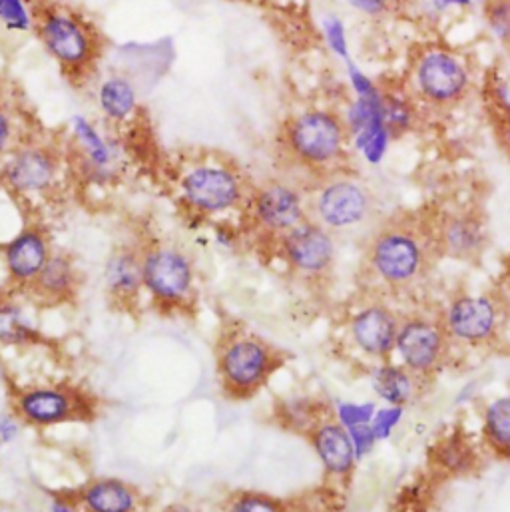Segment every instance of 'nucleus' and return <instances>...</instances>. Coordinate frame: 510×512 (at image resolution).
I'll return each instance as SVG.
<instances>
[{
  "label": "nucleus",
  "mask_w": 510,
  "mask_h": 512,
  "mask_svg": "<svg viewBox=\"0 0 510 512\" xmlns=\"http://www.w3.org/2000/svg\"><path fill=\"white\" fill-rule=\"evenodd\" d=\"M10 407L22 423L36 431L68 423H90L98 415V401L70 383H34L12 389Z\"/></svg>",
  "instance_id": "obj_10"
},
{
  "label": "nucleus",
  "mask_w": 510,
  "mask_h": 512,
  "mask_svg": "<svg viewBox=\"0 0 510 512\" xmlns=\"http://www.w3.org/2000/svg\"><path fill=\"white\" fill-rule=\"evenodd\" d=\"M212 242L218 250L234 254L244 246V230L232 220L212 222Z\"/></svg>",
  "instance_id": "obj_38"
},
{
  "label": "nucleus",
  "mask_w": 510,
  "mask_h": 512,
  "mask_svg": "<svg viewBox=\"0 0 510 512\" xmlns=\"http://www.w3.org/2000/svg\"><path fill=\"white\" fill-rule=\"evenodd\" d=\"M351 10L367 18H385L397 8V0H343Z\"/></svg>",
  "instance_id": "obj_42"
},
{
  "label": "nucleus",
  "mask_w": 510,
  "mask_h": 512,
  "mask_svg": "<svg viewBox=\"0 0 510 512\" xmlns=\"http://www.w3.org/2000/svg\"><path fill=\"white\" fill-rule=\"evenodd\" d=\"M429 457L441 473L451 475V477L469 475L479 465V455H477L473 443L461 433H453V435L443 437L429 451Z\"/></svg>",
  "instance_id": "obj_27"
},
{
  "label": "nucleus",
  "mask_w": 510,
  "mask_h": 512,
  "mask_svg": "<svg viewBox=\"0 0 510 512\" xmlns=\"http://www.w3.org/2000/svg\"><path fill=\"white\" fill-rule=\"evenodd\" d=\"M74 168L92 188H110L126 172L128 150L118 134L86 114H74L66 124Z\"/></svg>",
  "instance_id": "obj_8"
},
{
  "label": "nucleus",
  "mask_w": 510,
  "mask_h": 512,
  "mask_svg": "<svg viewBox=\"0 0 510 512\" xmlns=\"http://www.w3.org/2000/svg\"><path fill=\"white\" fill-rule=\"evenodd\" d=\"M307 182L295 176H271L254 184L244 212L248 228L273 244L309 220Z\"/></svg>",
  "instance_id": "obj_12"
},
{
  "label": "nucleus",
  "mask_w": 510,
  "mask_h": 512,
  "mask_svg": "<svg viewBox=\"0 0 510 512\" xmlns=\"http://www.w3.org/2000/svg\"><path fill=\"white\" fill-rule=\"evenodd\" d=\"M405 407H397V405H385V407H377L375 417L371 421V429L377 437V441H389L393 437V433L397 431V427L401 425L403 417H405Z\"/></svg>",
  "instance_id": "obj_39"
},
{
  "label": "nucleus",
  "mask_w": 510,
  "mask_h": 512,
  "mask_svg": "<svg viewBox=\"0 0 510 512\" xmlns=\"http://www.w3.org/2000/svg\"><path fill=\"white\" fill-rule=\"evenodd\" d=\"M144 295L166 313L192 311L198 301V267L192 254L172 242L142 246Z\"/></svg>",
  "instance_id": "obj_7"
},
{
  "label": "nucleus",
  "mask_w": 510,
  "mask_h": 512,
  "mask_svg": "<svg viewBox=\"0 0 510 512\" xmlns=\"http://www.w3.org/2000/svg\"><path fill=\"white\" fill-rule=\"evenodd\" d=\"M42 341L44 335L30 305L16 295H0V347L30 349Z\"/></svg>",
  "instance_id": "obj_24"
},
{
  "label": "nucleus",
  "mask_w": 510,
  "mask_h": 512,
  "mask_svg": "<svg viewBox=\"0 0 510 512\" xmlns=\"http://www.w3.org/2000/svg\"><path fill=\"white\" fill-rule=\"evenodd\" d=\"M325 477H329L335 483H347L359 461L351 443V437L345 427H341L331 413L323 417L319 423H315L309 433L305 435Z\"/></svg>",
  "instance_id": "obj_19"
},
{
  "label": "nucleus",
  "mask_w": 510,
  "mask_h": 512,
  "mask_svg": "<svg viewBox=\"0 0 510 512\" xmlns=\"http://www.w3.org/2000/svg\"><path fill=\"white\" fill-rule=\"evenodd\" d=\"M495 120H497L499 144L510 158V116H501V118H495Z\"/></svg>",
  "instance_id": "obj_45"
},
{
  "label": "nucleus",
  "mask_w": 510,
  "mask_h": 512,
  "mask_svg": "<svg viewBox=\"0 0 510 512\" xmlns=\"http://www.w3.org/2000/svg\"><path fill=\"white\" fill-rule=\"evenodd\" d=\"M453 341L439 313L413 311L401 315L395 355L403 367L429 385L449 363Z\"/></svg>",
  "instance_id": "obj_13"
},
{
  "label": "nucleus",
  "mask_w": 510,
  "mask_h": 512,
  "mask_svg": "<svg viewBox=\"0 0 510 512\" xmlns=\"http://www.w3.org/2000/svg\"><path fill=\"white\" fill-rule=\"evenodd\" d=\"M267 2H273V0H267Z\"/></svg>",
  "instance_id": "obj_47"
},
{
  "label": "nucleus",
  "mask_w": 510,
  "mask_h": 512,
  "mask_svg": "<svg viewBox=\"0 0 510 512\" xmlns=\"http://www.w3.org/2000/svg\"><path fill=\"white\" fill-rule=\"evenodd\" d=\"M377 403L375 401H335L331 405V417L345 429L351 427H359V425H369L375 417L377 411Z\"/></svg>",
  "instance_id": "obj_34"
},
{
  "label": "nucleus",
  "mask_w": 510,
  "mask_h": 512,
  "mask_svg": "<svg viewBox=\"0 0 510 512\" xmlns=\"http://www.w3.org/2000/svg\"><path fill=\"white\" fill-rule=\"evenodd\" d=\"M437 259L433 220L397 216L383 220L365 240L363 273L377 295H405L427 281Z\"/></svg>",
  "instance_id": "obj_1"
},
{
  "label": "nucleus",
  "mask_w": 510,
  "mask_h": 512,
  "mask_svg": "<svg viewBox=\"0 0 510 512\" xmlns=\"http://www.w3.org/2000/svg\"><path fill=\"white\" fill-rule=\"evenodd\" d=\"M96 108L108 126H130L142 108L140 84L128 72H110L102 76L94 90Z\"/></svg>",
  "instance_id": "obj_21"
},
{
  "label": "nucleus",
  "mask_w": 510,
  "mask_h": 512,
  "mask_svg": "<svg viewBox=\"0 0 510 512\" xmlns=\"http://www.w3.org/2000/svg\"><path fill=\"white\" fill-rule=\"evenodd\" d=\"M287 355L246 327H228L216 345L218 383L228 401H250L285 365Z\"/></svg>",
  "instance_id": "obj_5"
},
{
  "label": "nucleus",
  "mask_w": 510,
  "mask_h": 512,
  "mask_svg": "<svg viewBox=\"0 0 510 512\" xmlns=\"http://www.w3.org/2000/svg\"><path fill=\"white\" fill-rule=\"evenodd\" d=\"M475 0H431V6L435 12L445 14L451 10H469L473 8Z\"/></svg>",
  "instance_id": "obj_44"
},
{
  "label": "nucleus",
  "mask_w": 510,
  "mask_h": 512,
  "mask_svg": "<svg viewBox=\"0 0 510 512\" xmlns=\"http://www.w3.org/2000/svg\"><path fill=\"white\" fill-rule=\"evenodd\" d=\"M254 184L234 164L220 158H202L180 170L176 196L196 222L232 220L244 216Z\"/></svg>",
  "instance_id": "obj_4"
},
{
  "label": "nucleus",
  "mask_w": 510,
  "mask_h": 512,
  "mask_svg": "<svg viewBox=\"0 0 510 512\" xmlns=\"http://www.w3.org/2000/svg\"><path fill=\"white\" fill-rule=\"evenodd\" d=\"M22 142L20 116L6 104H0V162Z\"/></svg>",
  "instance_id": "obj_35"
},
{
  "label": "nucleus",
  "mask_w": 510,
  "mask_h": 512,
  "mask_svg": "<svg viewBox=\"0 0 510 512\" xmlns=\"http://www.w3.org/2000/svg\"><path fill=\"white\" fill-rule=\"evenodd\" d=\"M329 413H331L329 405L315 401L313 397H307V395L283 397L273 407V417L277 425H281L291 433H301V435H307L309 429Z\"/></svg>",
  "instance_id": "obj_26"
},
{
  "label": "nucleus",
  "mask_w": 510,
  "mask_h": 512,
  "mask_svg": "<svg viewBox=\"0 0 510 512\" xmlns=\"http://www.w3.org/2000/svg\"><path fill=\"white\" fill-rule=\"evenodd\" d=\"M433 236L439 256L477 263L489 248V230L477 208H457L433 220Z\"/></svg>",
  "instance_id": "obj_17"
},
{
  "label": "nucleus",
  "mask_w": 510,
  "mask_h": 512,
  "mask_svg": "<svg viewBox=\"0 0 510 512\" xmlns=\"http://www.w3.org/2000/svg\"><path fill=\"white\" fill-rule=\"evenodd\" d=\"M82 275L76 259L68 252L54 250V254L46 261L40 275L28 287L26 295L44 307H56L70 303L80 291Z\"/></svg>",
  "instance_id": "obj_22"
},
{
  "label": "nucleus",
  "mask_w": 510,
  "mask_h": 512,
  "mask_svg": "<svg viewBox=\"0 0 510 512\" xmlns=\"http://www.w3.org/2000/svg\"><path fill=\"white\" fill-rule=\"evenodd\" d=\"M36 38L44 52L70 78H84L98 58V38L90 24L70 8L48 6L36 14Z\"/></svg>",
  "instance_id": "obj_11"
},
{
  "label": "nucleus",
  "mask_w": 510,
  "mask_h": 512,
  "mask_svg": "<svg viewBox=\"0 0 510 512\" xmlns=\"http://www.w3.org/2000/svg\"><path fill=\"white\" fill-rule=\"evenodd\" d=\"M345 78L353 98H377L383 94V86L375 82L353 58L345 62Z\"/></svg>",
  "instance_id": "obj_36"
},
{
  "label": "nucleus",
  "mask_w": 510,
  "mask_h": 512,
  "mask_svg": "<svg viewBox=\"0 0 510 512\" xmlns=\"http://www.w3.org/2000/svg\"><path fill=\"white\" fill-rule=\"evenodd\" d=\"M485 96L497 118L510 116V58L493 68L485 86Z\"/></svg>",
  "instance_id": "obj_33"
},
{
  "label": "nucleus",
  "mask_w": 510,
  "mask_h": 512,
  "mask_svg": "<svg viewBox=\"0 0 510 512\" xmlns=\"http://www.w3.org/2000/svg\"><path fill=\"white\" fill-rule=\"evenodd\" d=\"M339 240L313 220H305L273 242L275 254L285 269L305 281L321 283L331 277L337 263Z\"/></svg>",
  "instance_id": "obj_15"
},
{
  "label": "nucleus",
  "mask_w": 510,
  "mask_h": 512,
  "mask_svg": "<svg viewBox=\"0 0 510 512\" xmlns=\"http://www.w3.org/2000/svg\"><path fill=\"white\" fill-rule=\"evenodd\" d=\"M102 283L108 299L114 305L134 309L144 295L142 246L122 244L114 248L104 261Z\"/></svg>",
  "instance_id": "obj_20"
},
{
  "label": "nucleus",
  "mask_w": 510,
  "mask_h": 512,
  "mask_svg": "<svg viewBox=\"0 0 510 512\" xmlns=\"http://www.w3.org/2000/svg\"><path fill=\"white\" fill-rule=\"evenodd\" d=\"M501 293V297L505 299V303L509 305L510 309V257L505 263V271H503V277H501V285L497 289Z\"/></svg>",
  "instance_id": "obj_46"
},
{
  "label": "nucleus",
  "mask_w": 510,
  "mask_h": 512,
  "mask_svg": "<svg viewBox=\"0 0 510 512\" xmlns=\"http://www.w3.org/2000/svg\"><path fill=\"white\" fill-rule=\"evenodd\" d=\"M401 325V313L383 297L365 299L347 319V339L351 347L373 363L391 361Z\"/></svg>",
  "instance_id": "obj_16"
},
{
  "label": "nucleus",
  "mask_w": 510,
  "mask_h": 512,
  "mask_svg": "<svg viewBox=\"0 0 510 512\" xmlns=\"http://www.w3.org/2000/svg\"><path fill=\"white\" fill-rule=\"evenodd\" d=\"M509 305L499 291L487 293H457L443 311H439L443 325L453 345L463 347H489L505 327Z\"/></svg>",
  "instance_id": "obj_14"
},
{
  "label": "nucleus",
  "mask_w": 510,
  "mask_h": 512,
  "mask_svg": "<svg viewBox=\"0 0 510 512\" xmlns=\"http://www.w3.org/2000/svg\"><path fill=\"white\" fill-rule=\"evenodd\" d=\"M319 32L323 38L325 48L331 56L341 60L343 64L351 60V44H349V32L347 22L337 12H325L319 18Z\"/></svg>",
  "instance_id": "obj_30"
},
{
  "label": "nucleus",
  "mask_w": 510,
  "mask_h": 512,
  "mask_svg": "<svg viewBox=\"0 0 510 512\" xmlns=\"http://www.w3.org/2000/svg\"><path fill=\"white\" fill-rule=\"evenodd\" d=\"M24 429L26 425L10 405L0 409V447L14 445L22 437Z\"/></svg>",
  "instance_id": "obj_40"
},
{
  "label": "nucleus",
  "mask_w": 510,
  "mask_h": 512,
  "mask_svg": "<svg viewBox=\"0 0 510 512\" xmlns=\"http://www.w3.org/2000/svg\"><path fill=\"white\" fill-rule=\"evenodd\" d=\"M481 439L497 459L510 461V395L489 401L481 415Z\"/></svg>",
  "instance_id": "obj_28"
},
{
  "label": "nucleus",
  "mask_w": 510,
  "mask_h": 512,
  "mask_svg": "<svg viewBox=\"0 0 510 512\" xmlns=\"http://www.w3.org/2000/svg\"><path fill=\"white\" fill-rule=\"evenodd\" d=\"M475 74L465 56L445 44L419 46L407 68L405 90L421 110L449 112L469 100Z\"/></svg>",
  "instance_id": "obj_6"
},
{
  "label": "nucleus",
  "mask_w": 510,
  "mask_h": 512,
  "mask_svg": "<svg viewBox=\"0 0 510 512\" xmlns=\"http://www.w3.org/2000/svg\"><path fill=\"white\" fill-rule=\"evenodd\" d=\"M82 512H146L142 491L118 477H94L72 489Z\"/></svg>",
  "instance_id": "obj_23"
},
{
  "label": "nucleus",
  "mask_w": 510,
  "mask_h": 512,
  "mask_svg": "<svg viewBox=\"0 0 510 512\" xmlns=\"http://www.w3.org/2000/svg\"><path fill=\"white\" fill-rule=\"evenodd\" d=\"M349 437H351V443H353V449H355V455H357V461L361 463L363 459H367L375 447L379 445L373 429H371V423L369 425H359V427H351L347 429Z\"/></svg>",
  "instance_id": "obj_41"
},
{
  "label": "nucleus",
  "mask_w": 510,
  "mask_h": 512,
  "mask_svg": "<svg viewBox=\"0 0 510 512\" xmlns=\"http://www.w3.org/2000/svg\"><path fill=\"white\" fill-rule=\"evenodd\" d=\"M369 383L379 401L405 409L417 401L423 387H427L417 375L395 361L373 363L369 369Z\"/></svg>",
  "instance_id": "obj_25"
},
{
  "label": "nucleus",
  "mask_w": 510,
  "mask_h": 512,
  "mask_svg": "<svg viewBox=\"0 0 510 512\" xmlns=\"http://www.w3.org/2000/svg\"><path fill=\"white\" fill-rule=\"evenodd\" d=\"M0 28L8 34H28L36 28V14L28 0H0Z\"/></svg>",
  "instance_id": "obj_32"
},
{
  "label": "nucleus",
  "mask_w": 510,
  "mask_h": 512,
  "mask_svg": "<svg viewBox=\"0 0 510 512\" xmlns=\"http://www.w3.org/2000/svg\"><path fill=\"white\" fill-rule=\"evenodd\" d=\"M279 144L291 166L307 180L347 168L351 146L341 112L307 106L293 112L281 126Z\"/></svg>",
  "instance_id": "obj_3"
},
{
  "label": "nucleus",
  "mask_w": 510,
  "mask_h": 512,
  "mask_svg": "<svg viewBox=\"0 0 510 512\" xmlns=\"http://www.w3.org/2000/svg\"><path fill=\"white\" fill-rule=\"evenodd\" d=\"M64 152L46 140H22L0 162V188L22 202H40L56 194L66 174Z\"/></svg>",
  "instance_id": "obj_9"
},
{
  "label": "nucleus",
  "mask_w": 510,
  "mask_h": 512,
  "mask_svg": "<svg viewBox=\"0 0 510 512\" xmlns=\"http://www.w3.org/2000/svg\"><path fill=\"white\" fill-rule=\"evenodd\" d=\"M46 512H82L72 491H52L46 501Z\"/></svg>",
  "instance_id": "obj_43"
},
{
  "label": "nucleus",
  "mask_w": 510,
  "mask_h": 512,
  "mask_svg": "<svg viewBox=\"0 0 510 512\" xmlns=\"http://www.w3.org/2000/svg\"><path fill=\"white\" fill-rule=\"evenodd\" d=\"M421 114L423 110L405 88L403 90L383 88V118L393 140H399L409 132H413L419 124Z\"/></svg>",
  "instance_id": "obj_29"
},
{
  "label": "nucleus",
  "mask_w": 510,
  "mask_h": 512,
  "mask_svg": "<svg viewBox=\"0 0 510 512\" xmlns=\"http://www.w3.org/2000/svg\"><path fill=\"white\" fill-rule=\"evenodd\" d=\"M485 20L493 34L503 44L510 42V0H489L485 8Z\"/></svg>",
  "instance_id": "obj_37"
},
{
  "label": "nucleus",
  "mask_w": 510,
  "mask_h": 512,
  "mask_svg": "<svg viewBox=\"0 0 510 512\" xmlns=\"http://www.w3.org/2000/svg\"><path fill=\"white\" fill-rule=\"evenodd\" d=\"M54 254L52 238L40 224L22 226L0 246V263L12 289L26 293Z\"/></svg>",
  "instance_id": "obj_18"
},
{
  "label": "nucleus",
  "mask_w": 510,
  "mask_h": 512,
  "mask_svg": "<svg viewBox=\"0 0 510 512\" xmlns=\"http://www.w3.org/2000/svg\"><path fill=\"white\" fill-rule=\"evenodd\" d=\"M307 218L337 240L361 238L363 242L383 222L375 190L349 168L307 182Z\"/></svg>",
  "instance_id": "obj_2"
},
{
  "label": "nucleus",
  "mask_w": 510,
  "mask_h": 512,
  "mask_svg": "<svg viewBox=\"0 0 510 512\" xmlns=\"http://www.w3.org/2000/svg\"><path fill=\"white\" fill-rule=\"evenodd\" d=\"M222 512H291L289 505L269 493L236 491L224 501Z\"/></svg>",
  "instance_id": "obj_31"
}]
</instances>
